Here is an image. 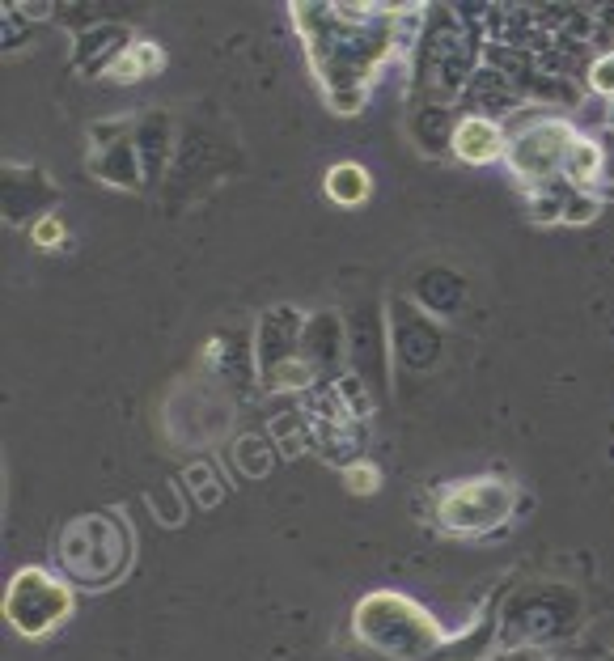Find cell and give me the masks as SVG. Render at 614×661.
Returning <instances> with one entry per match:
<instances>
[{
  "label": "cell",
  "instance_id": "obj_1",
  "mask_svg": "<svg viewBox=\"0 0 614 661\" xmlns=\"http://www.w3.org/2000/svg\"><path fill=\"white\" fill-rule=\"evenodd\" d=\"M128 530H123L115 517H81V522H68L60 534V560L81 585H106L123 573L128 564Z\"/></svg>",
  "mask_w": 614,
  "mask_h": 661
},
{
  "label": "cell",
  "instance_id": "obj_7",
  "mask_svg": "<svg viewBox=\"0 0 614 661\" xmlns=\"http://www.w3.org/2000/svg\"><path fill=\"white\" fill-rule=\"evenodd\" d=\"M56 238H60L56 225H39V242H56Z\"/></svg>",
  "mask_w": 614,
  "mask_h": 661
},
{
  "label": "cell",
  "instance_id": "obj_2",
  "mask_svg": "<svg viewBox=\"0 0 614 661\" xmlns=\"http://www.w3.org/2000/svg\"><path fill=\"white\" fill-rule=\"evenodd\" d=\"M513 509V492L496 484V479H471L445 496L441 505V522L445 530H458V534H471V530H487L504 522Z\"/></svg>",
  "mask_w": 614,
  "mask_h": 661
},
{
  "label": "cell",
  "instance_id": "obj_6",
  "mask_svg": "<svg viewBox=\"0 0 614 661\" xmlns=\"http://www.w3.org/2000/svg\"><path fill=\"white\" fill-rule=\"evenodd\" d=\"M348 479H352V484H356L360 492H369V488L377 484V475H373V467H365V462H360V467H352V471H348Z\"/></svg>",
  "mask_w": 614,
  "mask_h": 661
},
{
  "label": "cell",
  "instance_id": "obj_4",
  "mask_svg": "<svg viewBox=\"0 0 614 661\" xmlns=\"http://www.w3.org/2000/svg\"><path fill=\"white\" fill-rule=\"evenodd\" d=\"M365 183H369V178L360 174L356 166H339V170H331V195H335V200L356 204L360 195H365Z\"/></svg>",
  "mask_w": 614,
  "mask_h": 661
},
{
  "label": "cell",
  "instance_id": "obj_3",
  "mask_svg": "<svg viewBox=\"0 0 614 661\" xmlns=\"http://www.w3.org/2000/svg\"><path fill=\"white\" fill-rule=\"evenodd\" d=\"M504 149V136L492 119H462L454 132V153L462 162H492Z\"/></svg>",
  "mask_w": 614,
  "mask_h": 661
},
{
  "label": "cell",
  "instance_id": "obj_5",
  "mask_svg": "<svg viewBox=\"0 0 614 661\" xmlns=\"http://www.w3.org/2000/svg\"><path fill=\"white\" fill-rule=\"evenodd\" d=\"M593 85L606 89V94H614V56H606L598 68H593Z\"/></svg>",
  "mask_w": 614,
  "mask_h": 661
}]
</instances>
